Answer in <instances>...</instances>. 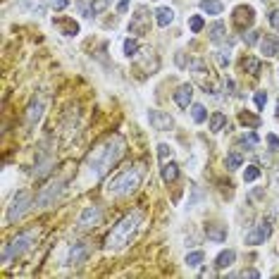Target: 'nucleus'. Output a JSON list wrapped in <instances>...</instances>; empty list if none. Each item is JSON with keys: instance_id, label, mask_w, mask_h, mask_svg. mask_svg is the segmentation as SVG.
Wrapping results in <instances>:
<instances>
[{"instance_id": "nucleus-1", "label": "nucleus", "mask_w": 279, "mask_h": 279, "mask_svg": "<svg viewBox=\"0 0 279 279\" xmlns=\"http://www.w3.org/2000/svg\"><path fill=\"white\" fill-rule=\"evenodd\" d=\"M124 150H127V141L122 139L119 134H112V136H107L98 148H93L88 153V158H86V167L91 172V177H103L105 172L112 170V165H117L119 158L124 155Z\"/></svg>"}, {"instance_id": "nucleus-2", "label": "nucleus", "mask_w": 279, "mask_h": 279, "mask_svg": "<svg viewBox=\"0 0 279 279\" xmlns=\"http://www.w3.org/2000/svg\"><path fill=\"white\" fill-rule=\"evenodd\" d=\"M141 225V213L139 210H134V213H129L127 217H122L115 229L107 234L105 239V251H119V248H124L131 241V236L136 234V229Z\"/></svg>"}, {"instance_id": "nucleus-3", "label": "nucleus", "mask_w": 279, "mask_h": 279, "mask_svg": "<svg viewBox=\"0 0 279 279\" xmlns=\"http://www.w3.org/2000/svg\"><path fill=\"white\" fill-rule=\"evenodd\" d=\"M141 179H143V167L136 165V167H129V170L115 174L110 182L105 184V189L110 196L115 198H122V196H131L141 186Z\"/></svg>"}, {"instance_id": "nucleus-4", "label": "nucleus", "mask_w": 279, "mask_h": 279, "mask_svg": "<svg viewBox=\"0 0 279 279\" xmlns=\"http://www.w3.org/2000/svg\"><path fill=\"white\" fill-rule=\"evenodd\" d=\"M36 239H38V232L36 229H26L19 236H14L10 244H5V248H2V265H10L12 260H17Z\"/></svg>"}, {"instance_id": "nucleus-5", "label": "nucleus", "mask_w": 279, "mask_h": 279, "mask_svg": "<svg viewBox=\"0 0 279 279\" xmlns=\"http://www.w3.org/2000/svg\"><path fill=\"white\" fill-rule=\"evenodd\" d=\"M33 205L31 201V191H19L14 193V198L10 201V205H7V215H5V222L7 225H14L17 220H21L24 217V213L29 210Z\"/></svg>"}, {"instance_id": "nucleus-6", "label": "nucleus", "mask_w": 279, "mask_h": 279, "mask_svg": "<svg viewBox=\"0 0 279 279\" xmlns=\"http://www.w3.org/2000/svg\"><path fill=\"white\" fill-rule=\"evenodd\" d=\"M62 189H64V182H62V179H57V182L48 184V186H43L41 191H38V196H36L33 205H36V208H48V205H53L55 201L60 198Z\"/></svg>"}, {"instance_id": "nucleus-7", "label": "nucleus", "mask_w": 279, "mask_h": 279, "mask_svg": "<svg viewBox=\"0 0 279 279\" xmlns=\"http://www.w3.org/2000/svg\"><path fill=\"white\" fill-rule=\"evenodd\" d=\"M270 234H272V222L265 220V222L253 227L251 232H246V244L248 246H260V244H265L270 239Z\"/></svg>"}, {"instance_id": "nucleus-8", "label": "nucleus", "mask_w": 279, "mask_h": 279, "mask_svg": "<svg viewBox=\"0 0 279 279\" xmlns=\"http://www.w3.org/2000/svg\"><path fill=\"white\" fill-rule=\"evenodd\" d=\"M129 31L136 33V36H146V33L150 31V14L143 10V7L136 10V14L131 17V21H129Z\"/></svg>"}, {"instance_id": "nucleus-9", "label": "nucleus", "mask_w": 279, "mask_h": 279, "mask_svg": "<svg viewBox=\"0 0 279 279\" xmlns=\"http://www.w3.org/2000/svg\"><path fill=\"white\" fill-rule=\"evenodd\" d=\"M53 165H55L53 153H50V148H45V143H43L41 150H38V158H36V177L43 179L48 172L53 170Z\"/></svg>"}, {"instance_id": "nucleus-10", "label": "nucleus", "mask_w": 279, "mask_h": 279, "mask_svg": "<svg viewBox=\"0 0 279 279\" xmlns=\"http://www.w3.org/2000/svg\"><path fill=\"white\" fill-rule=\"evenodd\" d=\"M253 21H256V10L251 5H239L234 10V24L241 31H246L248 26H253Z\"/></svg>"}, {"instance_id": "nucleus-11", "label": "nucleus", "mask_w": 279, "mask_h": 279, "mask_svg": "<svg viewBox=\"0 0 279 279\" xmlns=\"http://www.w3.org/2000/svg\"><path fill=\"white\" fill-rule=\"evenodd\" d=\"M88 253H91V246L86 241H76L72 244L69 253H67V265H81L88 260Z\"/></svg>"}, {"instance_id": "nucleus-12", "label": "nucleus", "mask_w": 279, "mask_h": 279, "mask_svg": "<svg viewBox=\"0 0 279 279\" xmlns=\"http://www.w3.org/2000/svg\"><path fill=\"white\" fill-rule=\"evenodd\" d=\"M148 122L150 127L158 129V131H170L174 127V119L167 112H162V110H148Z\"/></svg>"}, {"instance_id": "nucleus-13", "label": "nucleus", "mask_w": 279, "mask_h": 279, "mask_svg": "<svg viewBox=\"0 0 279 279\" xmlns=\"http://www.w3.org/2000/svg\"><path fill=\"white\" fill-rule=\"evenodd\" d=\"M100 217H103V213H100L98 205H86L84 210H81V215H79V227L81 229L96 227V225H100Z\"/></svg>"}, {"instance_id": "nucleus-14", "label": "nucleus", "mask_w": 279, "mask_h": 279, "mask_svg": "<svg viewBox=\"0 0 279 279\" xmlns=\"http://www.w3.org/2000/svg\"><path fill=\"white\" fill-rule=\"evenodd\" d=\"M43 110H45V100L43 98H33L29 107H26V124L29 127H36L43 117Z\"/></svg>"}, {"instance_id": "nucleus-15", "label": "nucleus", "mask_w": 279, "mask_h": 279, "mask_svg": "<svg viewBox=\"0 0 279 279\" xmlns=\"http://www.w3.org/2000/svg\"><path fill=\"white\" fill-rule=\"evenodd\" d=\"M260 50L265 57H275L279 53V36L275 33H265L263 38H260Z\"/></svg>"}, {"instance_id": "nucleus-16", "label": "nucleus", "mask_w": 279, "mask_h": 279, "mask_svg": "<svg viewBox=\"0 0 279 279\" xmlns=\"http://www.w3.org/2000/svg\"><path fill=\"white\" fill-rule=\"evenodd\" d=\"M193 100V88L191 84H182L177 91H174V103L182 107V110H189V105H191Z\"/></svg>"}, {"instance_id": "nucleus-17", "label": "nucleus", "mask_w": 279, "mask_h": 279, "mask_svg": "<svg viewBox=\"0 0 279 279\" xmlns=\"http://www.w3.org/2000/svg\"><path fill=\"white\" fill-rule=\"evenodd\" d=\"M17 7L24 12H29V14H45V12H48V5H45L43 0H19Z\"/></svg>"}, {"instance_id": "nucleus-18", "label": "nucleus", "mask_w": 279, "mask_h": 279, "mask_svg": "<svg viewBox=\"0 0 279 279\" xmlns=\"http://www.w3.org/2000/svg\"><path fill=\"white\" fill-rule=\"evenodd\" d=\"M205 234H208V239H210V241H215V244H222V241H227V227L225 225H217V222H213V225H205Z\"/></svg>"}, {"instance_id": "nucleus-19", "label": "nucleus", "mask_w": 279, "mask_h": 279, "mask_svg": "<svg viewBox=\"0 0 279 279\" xmlns=\"http://www.w3.org/2000/svg\"><path fill=\"white\" fill-rule=\"evenodd\" d=\"M162 182L165 184H172V182H177L179 179V165L177 162H162Z\"/></svg>"}, {"instance_id": "nucleus-20", "label": "nucleus", "mask_w": 279, "mask_h": 279, "mask_svg": "<svg viewBox=\"0 0 279 279\" xmlns=\"http://www.w3.org/2000/svg\"><path fill=\"white\" fill-rule=\"evenodd\" d=\"M208 36H210V41H213V43L225 41V36H227V24H225V21H213V24L208 26Z\"/></svg>"}, {"instance_id": "nucleus-21", "label": "nucleus", "mask_w": 279, "mask_h": 279, "mask_svg": "<svg viewBox=\"0 0 279 279\" xmlns=\"http://www.w3.org/2000/svg\"><path fill=\"white\" fill-rule=\"evenodd\" d=\"M236 260V251H232V248H227V251H222L220 256L215 258V265H217V270H227L232 268Z\"/></svg>"}, {"instance_id": "nucleus-22", "label": "nucleus", "mask_w": 279, "mask_h": 279, "mask_svg": "<svg viewBox=\"0 0 279 279\" xmlns=\"http://www.w3.org/2000/svg\"><path fill=\"white\" fill-rule=\"evenodd\" d=\"M155 21H158V26H170L172 21H174V10L172 7H158L155 10Z\"/></svg>"}, {"instance_id": "nucleus-23", "label": "nucleus", "mask_w": 279, "mask_h": 279, "mask_svg": "<svg viewBox=\"0 0 279 279\" xmlns=\"http://www.w3.org/2000/svg\"><path fill=\"white\" fill-rule=\"evenodd\" d=\"M55 26L64 33V36H76L79 33V24L74 19H55Z\"/></svg>"}, {"instance_id": "nucleus-24", "label": "nucleus", "mask_w": 279, "mask_h": 279, "mask_svg": "<svg viewBox=\"0 0 279 279\" xmlns=\"http://www.w3.org/2000/svg\"><path fill=\"white\" fill-rule=\"evenodd\" d=\"M201 10L208 12V14H222L225 5L220 0H201Z\"/></svg>"}, {"instance_id": "nucleus-25", "label": "nucleus", "mask_w": 279, "mask_h": 279, "mask_svg": "<svg viewBox=\"0 0 279 279\" xmlns=\"http://www.w3.org/2000/svg\"><path fill=\"white\" fill-rule=\"evenodd\" d=\"M239 122H241L246 129H258L260 127V117L253 115V112H241V115H239Z\"/></svg>"}, {"instance_id": "nucleus-26", "label": "nucleus", "mask_w": 279, "mask_h": 279, "mask_svg": "<svg viewBox=\"0 0 279 279\" xmlns=\"http://www.w3.org/2000/svg\"><path fill=\"white\" fill-rule=\"evenodd\" d=\"M225 165H227V170H239V167L244 165V158H241V153H239V150H232V153H227Z\"/></svg>"}, {"instance_id": "nucleus-27", "label": "nucleus", "mask_w": 279, "mask_h": 279, "mask_svg": "<svg viewBox=\"0 0 279 279\" xmlns=\"http://www.w3.org/2000/svg\"><path fill=\"white\" fill-rule=\"evenodd\" d=\"M225 124H227V115H222V112H215V115H210V131L220 134V131L225 129Z\"/></svg>"}, {"instance_id": "nucleus-28", "label": "nucleus", "mask_w": 279, "mask_h": 279, "mask_svg": "<svg viewBox=\"0 0 279 279\" xmlns=\"http://www.w3.org/2000/svg\"><path fill=\"white\" fill-rule=\"evenodd\" d=\"M241 67L246 69L248 74L258 76L260 74V60H256V57H244V62H241Z\"/></svg>"}, {"instance_id": "nucleus-29", "label": "nucleus", "mask_w": 279, "mask_h": 279, "mask_svg": "<svg viewBox=\"0 0 279 279\" xmlns=\"http://www.w3.org/2000/svg\"><path fill=\"white\" fill-rule=\"evenodd\" d=\"M203 260H205L203 251H191V253L186 256V265H189V268H201V265H203Z\"/></svg>"}, {"instance_id": "nucleus-30", "label": "nucleus", "mask_w": 279, "mask_h": 279, "mask_svg": "<svg viewBox=\"0 0 279 279\" xmlns=\"http://www.w3.org/2000/svg\"><path fill=\"white\" fill-rule=\"evenodd\" d=\"M191 117H193V122L196 124H201V122H205V117H208V112H205V107L203 105H191Z\"/></svg>"}, {"instance_id": "nucleus-31", "label": "nucleus", "mask_w": 279, "mask_h": 279, "mask_svg": "<svg viewBox=\"0 0 279 279\" xmlns=\"http://www.w3.org/2000/svg\"><path fill=\"white\" fill-rule=\"evenodd\" d=\"M112 5V0H93V5H91V14L96 17V14H103Z\"/></svg>"}, {"instance_id": "nucleus-32", "label": "nucleus", "mask_w": 279, "mask_h": 279, "mask_svg": "<svg viewBox=\"0 0 279 279\" xmlns=\"http://www.w3.org/2000/svg\"><path fill=\"white\" fill-rule=\"evenodd\" d=\"M124 55H127V57L139 55V41H136V38H127V41H124Z\"/></svg>"}, {"instance_id": "nucleus-33", "label": "nucleus", "mask_w": 279, "mask_h": 279, "mask_svg": "<svg viewBox=\"0 0 279 279\" xmlns=\"http://www.w3.org/2000/svg\"><path fill=\"white\" fill-rule=\"evenodd\" d=\"M203 26H205V21L201 14H193L191 19H189V29H191V33H198V31H203Z\"/></svg>"}, {"instance_id": "nucleus-34", "label": "nucleus", "mask_w": 279, "mask_h": 279, "mask_svg": "<svg viewBox=\"0 0 279 279\" xmlns=\"http://www.w3.org/2000/svg\"><path fill=\"white\" fill-rule=\"evenodd\" d=\"M258 177H260V170H258V165H248L246 172H244V182H256Z\"/></svg>"}, {"instance_id": "nucleus-35", "label": "nucleus", "mask_w": 279, "mask_h": 279, "mask_svg": "<svg viewBox=\"0 0 279 279\" xmlns=\"http://www.w3.org/2000/svg\"><path fill=\"white\" fill-rule=\"evenodd\" d=\"M215 60H217V64L225 69V67H229V62H232V55L225 53V50H217V53H215Z\"/></svg>"}, {"instance_id": "nucleus-36", "label": "nucleus", "mask_w": 279, "mask_h": 279, "mask_svg": "<svg viewBox=\"0 0 279 279\" xmlns=\"http://www.w3.org/2000/svg\"><path fill=\"white\" fill-rule=\"evenodd\" d=\"M158 155H160V160H162V162L172 160V148L167 146V143H160V146H158Z\"/></svg>"}, {"instance_id": "nucleus-37", "label": "nucleus", "mask_w": 279, "mask_h": 279, "mask_svg": "<svg viewBox=\"0 0 279 279\" xmlns=\"http://www.w3.org/2000/svg\"><path fill=\"white\" fill-rule=\"evenodd\" d=\"M91 5H93V0H79V2H76V7L81 10L84 17H93V14H91Z\"/></svg>"}, {"instance_id": "nucleus-38", "label": "nucleus", "mask_w": 279, "mask_h": 279, "mask_svg": "<svg viewBox=\"0 0 279 279\" xmlns=\"http://www.w3.org/2000/svg\"><path fill=\"white\" fill-rule=\"evenodd\" d=\"M241 143H244V146H248V150H253L258 146V136L251 131V134H246V136H241Z\"/></svg>"}, {"instance_id": "nucleus-39", "label": "nucleus", "mask_w": 279, "mask_h": 279, "mask_svg": "<svg viewBox=\"0 0 279 279\" xmlns=\"http://www.w3.org/2000/svg\"><path fill=\"white\" fill-rule=\"evenodd\" d=\"M253 100H256L258 110H263V107H265V103H268V93H265V91H258L256 96H253Z\"/></svg>"}, {"instance_id": "nucleus-40", "label": "nucleus", "mask_w": 279, "mask_h": 279, "mask_svg": "<svg viewBox=\"0 0 279 279\" xmlns=\"http://www.w3.org/2000/svg\"><path fill=\"white\" fill-rule=\"evenodd\" d=\"M265 139H268V143H270V150L279 153V136H275V134H268Z\"/></svg>"}, {"instance_id": "nucleus-41", "label": "nucleus", "mask_w": 279, "mask_h": 279, "mask_svg": "<svg viewBox=\"0 0 279 279\" xmlns=\"http://www.w3.org/2000/svg\"><path fill=\"white\" fill-rule=\"evenodd\" d=\"M48 5H50L53 10H64V7L69 5V0H48Z\"/></svg>"}, {"instance_id": "nucleus-42", "label": "nucleus", "mask_w": 279, "mask_h": 279, "mask_svg": "<svg viewBox=\"0 0 279 279\" xmlns=\"http://www.w3.org/2000/svg\"><path fill=\"white\" fill-rule=\"evenodd\" d=\"M258 38H260V36H258V31L244 33V43H246V45H253V43H258Z\"/></svg>"}, {"instance_id": "nucleus-43", "label": "nucleus", "mask_w": 279, "mask_h": 279, "mask_svg": "<svg viewBox=\"0 0 279 279\" xmlns=\"http://www.w3.org/2000/svg\"><path fill=\"white\" fill-rule=\"evenodd\" d=\"M270 24H272V29H275V31H279V10L270 12Z\"/></svg>"}, {"instance_id": "nucleus-44", "label": "nucleus", "mask_w": 279, "mask_h": 279, "mask_svg": "<svg viewBox=\"0 0 279 279\" xmlns=\"http://www.w3.org/2000/svg\"><path fill=\"white\" fill-rule=\"evenodd\" d=\"M129 2H131V0H119V5H117V12H119V14H124V12L129 10Z\"/></svg>"}, {"instance_id": "nucleus-45", "label": "nucleus", "mask_w": 279, "mask_h": 279, "mask_svg": "<svg viewBox=\"0 0 279 279\" xmlns=\"http://www.w3.org/2000/svg\"><path fill=\"white\" fill-rule=\"evenodd\" d=\"M241 277H260V272H258V270H244V272H241Z\"/></svg>"}, {"instance_id": "nucleus-46", "label": "nucleus", "mask_w": 279, "mask_h": 279, "mask_svg": "<svg viewBox=\"0 0 279 279\" xmlns=\"http://www.w3.org/2000/svg\"><path fill=\"white\" fill-rule=\"evenodd\" d=\"M225 88H227V93H232V88H234V81H232V79H227V81H225Z\"/></svg>"}, {"instance_id": "nucleus-47", "label": "nucleus", "mask_w": 279, "mask_h": 279, "mask_svg": "<svg viewBox=\"0 0 279 279\" xmlns=\"http://www.w3.org/2000/svg\"><path fill=\"white\" fill-rule=\"evenodd\" d=\"M277 115H279V105H277Z\"/></svg>"}]
</instances>
